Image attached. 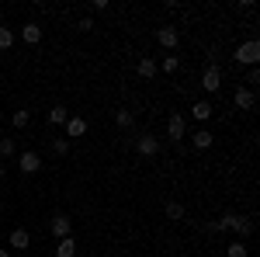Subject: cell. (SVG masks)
<instances>
[{"instance_id":"cb8c5ba5","label":"cell","mask_w":260,"mask_h":257,"mask_svg":"<svg viewBox=\"0 0 260 257\" xmlns=\"http://www.w3.org/2000/svg\"><path fill=\"white\" fill-rule=\"evenodd\" d=\"M14 153H18V142L7 139V136H0V157H14Z\"/></svg>"},{"instance_id":"4fadbf2b","label":"cell","mask_w":260,"mask_h":257,"mask_svg":"<svg viewBox=\"0 0 260 257\" xmlns=\"http://www.w3.org/2000/svg\"><path fill=\"white\" fill-rule=\"evenodd\" d=\"M21 39L28 42V45H39L42 42V24L39 21H24V24H21Z\"/></svg>"},{"instance_id":"ffe728a7","label":"cell","mask_w":260,"mask_h":257,"mask_svg":"<svg viewBox=\"0 0 260 257\" xmlns=\"http://www.w3.org/2000/svg\"><path fill=\"white\" fill-rule=\"evenodd\" d=\"M225 257H250V250H246V240H233V243L225 247Z\"/></svg>"},{"instance_id":"ba28073f","label":"cell","mask_w":260,"mask_h":257,"mask_svg":"<svg viewBox=\"0 0 260 257\" xmlns=\"http://www.w3.org/2000/svg\"><path fill=\"white\" fill-rule=\"evenodd\" d=\"M184 132H187V122H184V111H174V115L167 119V136L174 139V142H184Z\"/></svg>"},{"instance_id":"9a60e30c","label":"cell","mask_w":260,"mask_h":257,"mask_svg":"<svg viewBox=\"0 0 260 257\" xmlns=\"http://www.w3.org/2000/svg\"><path fill=\"white\" fill-rule=\"evenodd\" d=\"M136 73H139L142 80H153L156 77V60H153V56H142V60L136 63Z\"/></svg>"},{"instance_id":"3957f363","label":"cell","mask_w":260,"mask_h":257,"mask_svg":"<svg viewBox=\"0 0 260 257\" xmlns=\"http://www.w3.org/2000/svg\"><path fill=\"white\" fill-rule=\"evenodd\" d=\"M132 146H136V153L139 157H156L163 146H160V139L153 136V132H139V136L132 139Z\"/></svg>"},{"instance_id":"277c9868","label":"cell","mask_w":260,"mask_h":257,"mask_svg":"<svg viewBox=\"0 0 260 257\" xmlns=\"http://www.w3.org/2000/svg\"><path fill=\"white\" fill-rule=\"evenodd\" d=\"M49 233L56 240H66V237H73V219L66 216V212H56V216L49 219Z\"/></svg>"},{"instance_id":"6da1fadb","label":"cell","mask_w":260,"mask_h":257,"mask_svg":"<svg viewBox=\"0 0 260 257\" xmlns=\"http://www.w3.org/2000/svg\"><path fill=\"white\" fill-rule=\"evenodd\" d=\"M219 222H222V230L236 233V240H246L250 233H253V219H250V216H240V212H222Z\"/></svg>"},{"instance_id":"2e32d148","label":"cell","mask_w":260,"mask_h":257,"mask_svg":"<svg viewBox=\"0 0 260 257\" xmlns=\"http://www.w3.org/2000/svg\"><path fill=\"white\" fill-rule=\"evenodd\" d=\"M212 142H215L212 129H198V132L191 136V146H194V150H212Z\"/></svg>"},{"instance_id":"603a6c76","label":"cell","mask_w":260,"mask_h":257,"mask_svg":"<svg viewBox=\"0 0 260 257\" xmlns=\"http://www.w3.org/2000/svg\"><path fill=\"white\" fill-rule=\"evenodd\" d=\"M11 45H14V28L0 24V52H4V49H11Z\"/></svg>"},{"instance_id":"8fae6325","label":"cell","mask_w":260,"mask_h":257,"mask_svg":"<svg viewBox=\"0 0 260 257\" xmlns=\"http://www.w3.org/2000/svg\"><path fill=\"white\" fill-rule=\"evenodd\" d=\"M62 129H66V139H83V136H87V119H80V115H70Z\"/></svg>"},{"instance_id":"52a82bcc","label":"cell","mask_w":260,"mask_h":257,"mask_svg":"<svg viewBox=\"0 0 260 257\" xmlns=\"http://www.w3.org/2000/svg\"><path fill=\"white\" fill-rule=\"evenodd\" d=\"M233 104H236L240 111H253V108H257V91L240 83V87H236V94H233Z\"/></svg>"},{"instance_id":"83f0119b","label":"cell","mask_w":260,"mask_h":257,"mask_svg":"<svg viewBox=\"0 0 260 257\" xmlns=\"http://www.w3.org/2000/svg\"><path fill=\"white\" fill-rule=\"evenodd\" d=\"M205 233H208V237H215V233H225V230H222V222H219V219H212V222L205 226Z\"/></svg>"},{"instance_id":"ac0fdd59","label":"cell","mask_w":260,"mask_h":257,"mask_svg":"<svg viewBox=\"0 0 260 257\" xmlns=\"http://www.w3.org/2000/svg\"><path fill=\"white\" fill-rule=\"evenodd\" d=\"M56 257H77V240L73 237H66L56 243Z\"/></svg>"},{"instance_id":"9c48e42d","label":"cell","mask_w":260,"mask_h":257,"mask_svg":"<svg viewBox=\"0 0 260 257\" xmlns=\"http://www.w3.org/2000/svg\"><path fill=\"white\" fill-rule=\"evenodd\" d=\"M18 167H21V174H39L42 170V157L35 153V150H24L18 157Z\"/></svg>"},{"instance_id":"d6986e66","label":"cell","mask_w":260,"mask_h":257,"mask_svg":"<svg viewBox=\"0 0 260 257\" xmlns=\"http://www.w3.org/2000/svg\"><path fill=\"white\" fill-rule=\"evenodd\" d=\"M115 125H118V129H132V125H136V115H132L128 108H118V111H115Z\"/></svg>"},{"instance_id":"44dd1931","label":"cell","mask_w":260,"mask_h":257,"mask_svg":"<svg viewBox=\"0 0 260 257\" xmlns=\"http://www.w3.org/2000/svg\"><path fill=\"white\" fill-rule=\"evenodd\" d=\"M49 150H52L56 157H66V153H70V139H66V136H56L52 142H49Z\"/></svg>"},{"instance_id":"4316f807","label":"cell","mask_w":260,"mask_h":257,"mask_svg":"<svg viewBox=\"0 0 260 257\" xmlns=\"http://www.w3.org/2000/svg\"><path fill=\"white\" fill-rule=\"evenodd\" d=\"M77 32H80V35L94 32V18H80V21H77Z\"/></svg>"},{"instance_id":"7402d4cb","label":"cell","mask_w":260,"mask_h":257,"mask_svg":"<svg viewBox=\"0 0 260 257\" xmlns=\"http://www.w3.org/2000/svg\"><path fill=\"white\" fill-rule=\"evenodd\" d=\"M28 122H31V111H24V108H18V111L11 115V125H14V129H28Z\"/></svg>"},{"instance_id":"f1b7e54d","label":"cell","mask_w":260,"mask_h":257,"mask_svg":"<svg viewBox=\"0 0 260 257\" xmlns=\"http://www.w3.org/2000/svg\"><path fill=\"white\" fill-rule=\"evenodd\" d=\"M0 257H11V250H4V247H0Z\"/></svg>"},{"instance_id":"8992f818","label":"cell","mask_w":260,"mask_h":257,"mask_svg":"<svg viewBox=\"0 0 260 257\" xmlns=\"http://www.w3.org/2000/svg\"><path fill=\"white\" fill-rule=\"evenodd\" d=\"M201 87H205L208 94H219V87H222V70H219V63H208V66H205V73H201Z\"/></svg>"},{"instance_id":"7c38bea8","label":"cell","mask_w":260,"mask_h":257,"mask_svg":"<svg viewBox=\"0 0 260 257\" xmlns=\"http://www.w3.org/2000/svg\"><path fill=\"white\" fill-rule=\"evenodd\" d=\"M191 115H194V122H201V125H205V122H212V115H215V108H212V101H194V104H191Z\"/></svg>"},{"instance_id":"e0dca14e","label":"cell","mask_w":260,"mask_h":257,"mask_svg":"<svg viewBox=\"0 0 260 257\" xmlns=\"http://www.w3.org/2000/svg\"><path fill=\"white\" fill-rule=\"evenodd\" d=\"M66 119H70V108H66V104H52V108H49V122H52V125H66Z\"/></svg>"},{"instance_id":"30bf717a","label":"cell","mask_w":260,"mask_h":257,"mask_svg":"<svg viewBox=\"0 0 260 257\" xmlns=\"http://www.w3.org/2000/svg\"><path fill=\"white\" fill-rule=\"evenodd\" d=\"M7 247H11V250H28V247H31V233H28L24 226L11 230V237H7Z\"/></svg>"},{"instance_id":"5b68a950","label":"cell","mask_w":260,"mask_h":257,"mask_svg":"<svg viewBox=\"0 0 260 257\" xmlns=\"http://www.w3.org/2000/svg\"><path fill=\"white\" fill-rule=\"evenodd\" d=\"M156 45L167 49V52H174V49L180 45V32L174 28V24H160V28H156Z\"/></svg>"},{"instance_id":"5bb4252c","label":"cell","mask_w":260,"mask_h":257,"mask_svg":"<svg viewBox=\"0 0 260 257\" xmlns=\"http://www.w3.org/2000/svg\"><path fill=\"white\" fill-rule=\"evenodd\" d=\"M163 216L170 219V222H184V219H187V205H184V202H167V205H163Z\"/></svg>"},{"instance_id":"d4e9b609","label":"cell","mask_w":260,"mask_h":257,"mask_svg":"<svg viewBox=\"0 0 260 257\" xmlns=\"http://www.w3.org/2000/svg\"><path fill=\"white\" fill-rule=\"evenodd\" d=\"M160 70H163V73H177V70H180V60H177V56H163Z\"/></svg>"},{"instance_id":"f546056e","label":"cell","mask_w":260,"mask_h":257,"mask_svg":"<svg viewBox=\"0 0 260 257\" xmlns=\"http://www.w3.org/2000/svg\"><path fill=\"white\" fill-rule=\"evenodd\" d=\"M4 170H7V167H4V160H0V178H4Z\"/></svg>"},{"instance_id":"7a4b0ae2","label":"cell","mask_w":260,"mask_h":257,"mask_svg":"<svg viewBox=\"0 0 260 257\" xmlns=\"http://www.w3.org/2000/svg\"><path fill=\"white\" fill-rule=\"evenodd\" d=\"M233 60L240 63V66H246V70H250V66H257V63H260V42H257V39L240 42V45H236V56H233Z\"/></svg>"},{"instance_id":"484cf974","label":"cell","mask_w":260,"mask_h":257,"mask_svg":"<svg viewBox=\"0 0 260 257\" xmlns=\"http://www.w3.org/2000/svg\"><path fill=\"white\" fill-rule=\"evenodd\" d=\"M253 83H260V66H250L246 70V83L243 87H253Z\"/></svg>"}]
</instances>
